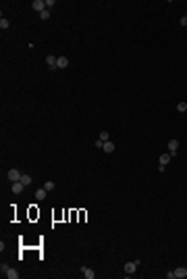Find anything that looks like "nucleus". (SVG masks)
Returning a JSON list of instances; mask_svg holds the SVG:
<instances>
[{
	"mask_svg": "<svg viewBox=\"0 0 187 279\" xmlns=\"http://www.w3.org/2000/svg\"><path fill=\"white\" fill-rule=\"evenodd\" d=\"M31 8H33L36 13H44V10H46V0H33V2H31Z\"/></svg>",
	"mask_w": 187,
	"mask_h": 279,
	"instance_id": "obj_1",
	"label": "nucleus"
},
{
	"mask_svg": "<svg viewBox=\"0 0 187 279\" xmlns=\"http://www.w3.org/2000/svg\"><path fill=\"white\" fill-rule=\"evenodd\" d=\"M137 267H140V260H133V263H127V265H125V273H127V275H133V273L137 271Z\"/></svg>",
	"mask_w": 187,
	"mask_h": 279,
	"instance_id": "obj_2",
	"label": "nucleus"
},
{
	"mask_svg": "<svg viewBox=\"0 0 187 279\" xmlns=\"http://www.w3.org/2000/svg\"><path fill=\"white\" fill-rule=\"evenodd\" d=\"M21 177H23V173H21L19 169H10V171H8V179H10V181H21Z\"/></svg>",
	"mask_w": 187,
	"mask_h": 279,
	"instance_id": "obj_3",
	"label": "nucleus"
},
{
	"mask_svg": "<svg viewBox=\"0 0 187 279\" xmlns=\"http://www.w3.org/2000/svg\"><path fill=\"white\" fill-rule=\"evenodd\" d=\"M177 150H179V140H168V152H171V156H175Z\"/></svg>",
	"mask_w": 187,
	"mask_h": 279,
	"instance_id": "obj_4",
	"label": "nucleus"
},
{
	"mask_svg": "<svg viewBox=\"0 0 187 279\" xmlns=\"http://www.w3.org/2000/svg\"><path fill=\"white\" fill-rule=\"evenodd\" d=\"M69 67V58L67 56H58V60H56V69H67Z\"/></svg>",
	"mask_w": 187,
	"mask_h": 279,
	"instance_id": "obj_5",
	"label": "nucleus"
},
{
	"mask_svg": "<svg viewBox=\"0 0 187 279\" xmlns=\"http://www.w3.org/2000/svg\"><path fill=\"white\" fill-rule=\"evenodd\" d=\"M56 60H58V56H54V54H48L46 56V63L50 69H56Z\"/></svg>",
	"mask_w": 187,
	"mask_h": 279,
	"instance_id": "obj_6",
	"label": "nucleus"
},
{
	"mask_svg": "<svg viewBox=\"0 0 187 279\" xmlns=\"http://www.w3.org/2000/svg\"><path fill=\"white\" fill-rule=\"evenodd\" d=\"M4 275H6L8 279H19V271H17V269H13V267H8Z\"/></svg>",
	"mask_w": 187,
	"mask_h": 279,
	"instance_id": "obj_7",
	"label": "nucleus"
},
{
	"mask_svg": "<svg viewBox=\"0 0 187 279\" xmlns=\"http://www.w3.org/2000/svg\"><path fill=\"white\" fill-rule=\"evenodd\" d=\"M183 277H187V269H185V267L175 269V279H183Z\"/></svg>",
	"mask_w": 187,
	"mask_h": 279,
	"instance_id": "obj_8",
	"label": "nucleus"
},
{
	"mask_svg": "<svg viewBox=\"0 0 187 279\" xmlns=\"http://www.w3.org/2000/svg\"><path fill=\"white\" fill-rule=\"evenodd\" d=\"M23 184H21V181H13V187H10V189H13V194H21V192H23Z\"/></svg>",
	"mask_w": 187,
	"mask_h": 279,
	"instance_id": "obj_9",
	"label": "nucleus"
},
{
	"mask_svg": "<svg viewBox=\"0 0 187 279\" xmlns=\"http://www.w3.org/2000/svg\"><path fill=\"white\" fill-rule=\"evenodd\" d=\"M81 273H83V277H85V279H94V277H96V273H94L92 269H88V267H81Z\"/></svg>",
	"mask_w": 187,
	"mask_h": 279,
	"instance_id": "obj_10",
	"label": "nucleus"
},
{
	"mask_svg": "<svg viewBox=\"0 0 187 279\" xmlns=\"http://www.w3.org/2000/svg\"><path fill=\"white\" fill-rule=\"evenodd\" d=\"M46 194H48L46 187H40V189H36V200H44V198H46Z\"/></svg>",
	"mask_w": 187,
	"mask_h": 279,
	"instance_id": "obj_11",
	"label": "nucleus"
},
{
	"mask_svg": "<svg viewBox=\"0 0 187 279\" xmlns=\"http://www.w3.org/2000/svg\"><path fill=\"white\" fill-rule=\"evenodd\" d=\"M102 148H104V152H108V154H110V152H114V144H112L110 140H108V142H104V146H102Z\"/></svg>",
	"mask_w": 187,
	"mask_h": 279,
	"instance_id": "obj_12",
	"label": "nucleus"
},
{
	"mask_svg": "<svg viewBox=\"0 0 187 279\" xmlns=\"http://www.w3.org/2000/svg\"><path fill=\"white\" fill-rule=\"evenodd\" d=\"M21 184H23V186H31V175L23 173V177H21Z\"/></svg>",
	"mask_w": 187,
	"mask_h": 279,
	"instance_id": "obj_13",
	"label": "nucleus"
},
{
	"mask_svg": "<svg viewBox=\"0 0 187 279\" xmlns=\"http://www.w3.org/2000/svg\"><path fill=\"white\" fill-rule=\"evenodd\" d=\"M168 160H171V152L168 154H160V165H168Z\"/></svg>",
	"mask_w": 187,
	"mask_h": 279,
	"instance_id": "obj_14",
	"label": "nucleus"
},
{
	"mask_svg": "<svg viewBox=\"0 0 187 279\" xmlns=\"http://www.w3.org/2000/svg\"><path fill=\"white\" fill-rule=\"evenodd\" d=\"M8 25H10V23H8V19H4V17H2V19H0V29L4 31V29H8Z\"/></svg>",
	"mask_w": 187,
	"mask_h": 279,
	"instance_id": "obj_15",
	"label": "nucleus"
},
{
	"mask_svg": "<svg viewBox=\"0 0 187 279\" xmlns=\"http://www.w3.org/2000/svg\"><path fill=\"white\" fill-rule=\"evenodd\" d=\"M177 110H179V113H185V110H187V102H179V104H177Z\"/></svg>",
	"mask_w": 187,
	"mask_h": 279,
	"instance_id": "obj_16",
	"label": "nucleus"
},
{
	"mask_svg": "<svg viewBox=\"0 0 187 279\" xmlns=\"http://www.w3.org/2000/svg\"><path fill=\"white\" fill-rule=\"evenodd\" d=\"M40 19H42V21H48V19H50V10H44V13H40Z\"/></svg>",
	"mask_w": 187,
	"mask_h": 279,
	"instance_id": "obj_17",
	"label": "nucleus"
},
{
	"mask_svg": "<svg viewBox=\"0 0 187 279\" xmlns=\"http://www.w3.org/2000/svg\"><path fill=\"white\" fill-rule=\"evenodd\" d=\"M98 140H102V142H108V131H100V138Z\"/></svg>",
	"mask_w": 187,
	"mask_h": 279,
	"instance_id": "obj_18",
	"label": "nucleus"
},
{
	"mask_svg": "<svg viewBox=\"0 0 187 279\" xmlns=\"http://www.w3.org/2000/svg\"><path fill=\"white\" fill-rule=\"evenodd\" d=\"M44 187H46L48 192H52V189H54V181H46V184H44Z\"/></svg>",
	"mask_w": 187,
	"mask_h": 279,
	"instance_id": "obj_19",
	"label": "nucleus"
},
{
	"mask_svg": "<svg viewBox=\"0 0 187 279\" xmlns=\"http://www.w3.org/2000/svg\"><path fill=\"white\" fill-rule=\"evenodd\" d=\"M54 6V0H46V8H52Z\"/></svg>",
	"mask_w": 187,
	"mask_h": 279,
	"instance_id": "obj_20",
	"label": "nucleus"
},
{
	"mask_svg": "<svg viewBox=\"0 0 187 279\" xmlns=\"http://www.w3.org/2000/svg\"><path fill=\"white\" fill-rule=\"evenodd\" d=\"M179 23H181V25H187V17H185V15L181 17V21H179Z\"/></svg>",
	"mask_w": 187,
	"mask_h": 279,
	"instance_id": "obj_21",
	"label": "nucleus"
}]
</instances>
